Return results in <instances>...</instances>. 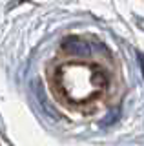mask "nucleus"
Returning <instances> with one entry per match:
<instances>
[{"label":"nucleus","instance_id":"f257e3e1","mask_svg":"<svg viewBox=\"0 0 144 146\" xmlns=\"http://www.w3.org/2000/svg\"><path fill=\"white\" fill-rule=\"evenodd\" d=\"M62 49L69 55H75V57H86L89 55V46L88 42H84L82 38H77V36H69L62 42Z\"/></svg>","mask_w":144,"mask_h":146},{"label":"nucleus","instance_id":"f03ea898","mask_svg":"<svg viewBox=\"0 0 144 146\" xmlns=\"http://www.w3.org/2000/svg\"><path fill=\"white\" fill-rule=\"evenodd\" d=\"M141 64H142V71H144V58L141 57Z\"/></svg>","mask_w":144,"mask_h":146}]
</instances>
